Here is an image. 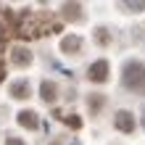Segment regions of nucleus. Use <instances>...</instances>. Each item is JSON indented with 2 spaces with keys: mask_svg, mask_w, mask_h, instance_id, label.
Returning a JSON list of instances; mask_svg holds the SVG:
<instances>
[{
  "mask_svg": "<svg viewBox=\"0 0 145 145\" xmlns=\"http://www.w3.org/2000/svg\"><path fill=\"white\" fill-rule=\"evenodd\" d=\"M121 82H124V87L132 90V92H145V63L129 61V63L124 66Z\"/></svg>",
  "mask_w": 145,
  "mask_h": 145,
  "instance_id": "nucleus-1",
  "label": "nucleus"
},
{
  "mask_svg": "<svg viewBox=\"0 0 145 145\" xmlns=\"http://www.w3.org/2000/svg\"><path fill=\"white\" fill-rule=\"evenodd\" d=\"M11 63L19 66V69H27V66L32 63V53L27 48H13L11 50Z\"/></svg>",
  "mask_w": 145,
  "mask_h": 145,
  "instance_id": "nucleus-2",
  "label": "nucleus"
},
{
  "mask_svg": "<svg viewBox=\"0 0 145 145\" xmlns=\"http://www.w3.org/2000/svg\"><path fill=\"white\" fill-rule=\"evenodd\" d=\"M82 50V40L76 37V35H66L63 40H61V53H66V56H76Z\"/></svg>",
  "mask_w": 145,
  "mask_h": 145,
  "instance_id": "nucleus-3",
  "label": "nucleus"
},
{
  "mask_svg": "<svg viewBox=\"0 0 145 145\" xmlns=\"http://www.w3.org/2000/svg\"><path fill=\"white\" fill-rule=\"evenodd\" d=\"M90 82H106L108 79V61H95L90 66Z\"/></svg>",
  "mask_w": 145,
  "mask_h": 145,
  "instance_id": "nucleus-4",
  "label": "nucleus"
},
{
  "mask_svg": "<svg viewBox=\"0 0 145 145\" xmlns=\"http://www.w3.org/2000/svg\"><path fill=\"white\" fill-rule=\"evenodd\" d=\"M116 129H121V132H135V116L129 114V111H119L116 114Z\"/></svg>",
  "mask_w": 145,
  "mask_h": 145,
  "instance_id": "nucleus-5",
  "label": "nucleus"
},
{
  "mask_svg": "<svg viewBox=\"0 0 145 145\" xmlns=\"http://www.w3.org/2000/svg\"><path fill=\"white\" fill-rule=\"evenodd\" d=\"M16 121H19L21 127H24V129H37V114H35V111H19V116H16Z\"/></svg>",
  "mask_w": 145,
  "mask_h": 145,
  "instance_id": "nucleus-6",
  "label": "nucleus"
},
{
  "mask_svg": "<svg viewBox=\"0 0 145 145\" xmlns=\"http://www.w3.org/2000/svg\"><path fill=\"white\" fill-rule=\"evenodd\" d=\"M11 95L19 98V100H27V98H29V82H27V79L13 82V84H11Z\"/></svg>",
  "mask_w": 145,
  "mask_h": 145,
  "instance_id": "nucleus-7",
  "label": "nucleus"
},
{
  "mask_svg": "<svg viewBox=\"0 0 145 145\" xmlns=\"http://www.w3.org/2000/svg\"><path fill=\"white\" fill-rule=\"evenodd\" d=\"M40 95H42V100H48V103H53V100L58 98V87H56L53 82H48V79H45V82L40 84Z\"/></svg>",
  "mask_w": 145,
  "mask_h": 145,
  "instance_id": "nucleus-8",
  "label": "nucleus"
},
{
  "mask_svg": "<svg viewBox=\"0 0 145 145\" xmlns=\"http://www.w3.org/2000/svg\"><path fill=\"white\" fill-rule=\"evenodd\" d=\"M63 11H66V19H71V21H82V19H84V13H82V5L66 3V5H63Z\"/></svg>",
  "mask_w": 145,
  "mask_h": 145,
  "instance_id": "nucleus-9",
  "label": "nucleus"
},
{
  "mask_svg": "<svg viewBox=\"0 0 145 145\" xmlns=\"http://www.w3.org/2000/svg\"><path fill=\"white\" fill-rule=\"evenodd\" d=\"M103 106H106V98H103V95H92V98H90V111H92V114L100 111Z\"/></svg>",
  "mask_w": 145,
  "mask_h": 145,
  "instance_id": "nucleus-10",
  "label": "nucleus"
},
{
  "mask_svg": "<svg viewBox=\"0 0 145 145\" xmlns=\"http://www.w3.org/2000/svg\"><path fill=\"white\" fill-rule=\"evenodd\" d=\"M95 40H100V45H106V42H108V32L106 29H98L95 32Z\"/></svg>",
  "mask_w": 145,
  "mask_h": 145,
  "instance_id": "nucleus-11",
  "label": "nucleus"
},
{
  "mask_svg": "<svg viewBox=\"0 0 145 145\" xmlns=\"http://www.w3.org/2000/svg\"><path fill=\"white\" fill-rule=\"evenodd\" d=\"M5 145H24V140H19V137H8Z\"/></svg>",
  "mask_w": 145,
  "mask_h": 145,
  "instance_id": "nucleus-12",
  "label": "nucleus"
},
{
  "mask_svg": "<svg viewBox=\"0 0 145 145\" xmlns=\"http://www.w3.org/2000/svg\"><path fill=\"white\" fill-rule=\"evenodd\" d=\"M140 121H142V127H145V108H142V116H140Z\"/></svg>",
  "mask_w": 145,
  "mask_h": 145,
  "instance_id": "nucleus-13",
  "label": "nucleus"
},
{
  "mask_svg": "<svg viewBox=\"0 0 145 145\" xmlns=\"http://www.w3.org/2000/svg\"><path fill=\"white\" fill-rule=\"evenodd\" d=\"M56 145H58V142H56Z\"/></svg>",
  "mask_w": 145,
  "mask_h": 145,
  "instance_id": "nucleus-14",
  "label": "nucleus"
}]
</instances>
